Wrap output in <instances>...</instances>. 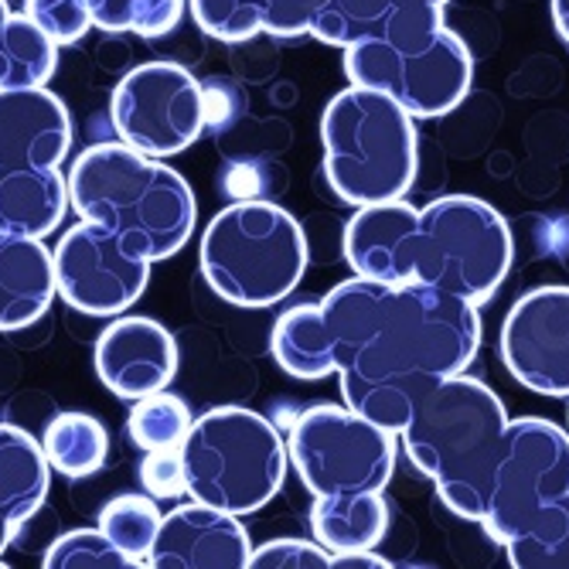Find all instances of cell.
<instances>
[{"mask_svg": "<svg viewBox=\"0 0 569 569\" xmlns=\"http://www.w3.org/2000/svg\"><path fill=\"white\" fill-rule=\"evenodd\" d=\"M399 443L460 519L498 546L569 491V430L511 420L505 402L468 372L437 382L399 430Z\"/></svg>", "mask_w": 569, "mask_h": 569, "instance_id": "6da1fadb", "label": "cell"}, {"mask_svg": "<svg viewBox=\"0 0 569 569\" xmlns=\"http://www.w3.org/2000/svg\"><path fill=\"white\" fill-rule=\"evenodd\" d=\"M318 307L345 406L396 437L417 402L468 372L481 348L478 303L433 287L351 277Z\"/></svg>", "mask_w": 569, "mask_h": 569, "instance_id": "7a4b0ae2", "label": "cell"}, {"mask_svg": "<svg viewBox=\"0 0 569 569\" xmlns=\"http://www.w3.org/2000/svg\"><path fill=\"white\" fill-rule=\"evenodd\" d=\"M511 256L505 216L471 194H443L423 209L406 198L361 204L345 226V260L355 277L420 283L478 307L505 283Z\"/></svg>", "mask_w": 569, "mask_h": 569, "instance_id": "3957f363", "label": "cell"}, {"mask_svg": "<svg viewBox=\"0 0 569 569\" xmlns=\"http://www.w3.org/2000/svg\"><path fill=\"white\" fill-rule=\"evenodd\" d=\"M69 204L82 222L110 229L147 263L181 252L198 222L191 184L164 158L117 143H92L72 161Z\"/></svg>", "mask_w": 569, "mask_h": 569, "instance_id": "277c9868", "label": "cell"}, {"mask_svg": "<svg viewBox=\"0 0 569 569\" xmlns=\"http://www.w3.org/2000/svg\"><path fill=\"white\" fill-rule=\"evenodd\" d=\"M325 178L345 204L406 198L420 168L417 117L386 92L348 86L321 113Z\"/></svg>", "mask_w": 569, "mask_h": 569, "instance_id": "5b68a950", "label": "cell"}, {"mask_svg": "<svg viewBox=\"0 0 569 569\" xmlns=\"http://www.w3.org/2000/svg\"><path fill=\"white\" fill-rule=\"evenodd\" d=\"M201 277L232 307L260 310L293 293L307 270V236L273 201L249 198L204 226Z\"/></svg>", "mask_w": 569, "mask_h": 569, "instance_id": "8992f818", "label": "cell"}, {"mask_svg": "<svg viewBox=\"0 0 569 569\" xmlns=\"http://www.w3.org/2000/svg\"><path fill=\"white\" fill-rule=\"evenodd\" d=\"M287 440L280 430L246 406L201 412L181 443L184 488L191 501L252 515L270 505L287 478Z\"/></svg>", "mask_w": 569, "mask_h": 569, "instance_id": "52a82bcc", "label": "cell"}, {"mask_svg": "<svg viewBox=\"0 0 569 569\" xmlns=\"http://www.w3.org/2000/svg\"><path fill=\"white\" fill-rule=\"evenodd\" d=\"M345 76L392 96L417 120L453 113L471 92L475 59L447 24L396 38H358L345 44Z\"/></svg>", "mask_w": 569, "mask_h": 569, "instance_id": "ba28073f", "label": "cell"}, {"mask_svg": "<svg viewBox=\"0 0 569 569\" xmlns=\"http://www.w3.org/2000/svg\"><path fill=\"white\" fill-rule=\"evenodd\" d=\"M287 457L300 485L315 495L386 491L396 471V433L351 406H310L287 437Z\"/></svg>", "mask_w": 569, "mask_h": 569, "instance_id": "9c48e42d", "label": "cell"}, {"mask_svg": "<svg viewBox=\"0 0 569 569\" xmlns=\"http://www.w3.org/2000/svg\"><path fill=\"white\" fill-rule=\"evenodd\" d=\"M110 120L127 147L147 158H174L209 123V96L184 66L143 62L117 82Z\"/></svg>", "mask_w": 569, "mask_h": 569, "instance_id": "30bf717a", "label": "cell"}, {"mask_svg": "<svg viewBox=\"0 0 569 569\" xmlns=\"http://www.w3.org/2000/svg\"><path fill=\"white\" fill-rule=\"evenodd\" d=\"M51 260H56V293L89 318H120L130 310L143 297L153 267L96 222L72 226L59 239Z\"/></svg>", "mask_w": 569, "mask_h": 569, "instance_id": "8fae6325", "label": "cell"}, {"mask_svg": "<svg viewBox=\"0 0 569 569\" xmlns=\"http://www.w3.org/2000/svg\"><path fill=\"white\" fill-rule=\"evenodd\" d=\"M501 361L536 396L569 399V287H536L501 325Z\"/></svg>", "mask_w": 569, "mask_h": 569, "instance_id": "7c38bea8", "label": "cell"}, {"mask_svg": "<svg viewBox=\"0 0 569 569\" xmlns=\"http://www.w3.org/2000/svg\"><path fill=\"white\" fill-rule=\"evenodd\" d=\"M249 556L252 539L239 515L191 501L164 515L143 562L153 569H242Z\"/></svg>", "mask_w": 569, "mask_h": 569, "instance_id": "4fadbf2b", "label": "cell"}, {"mask_svg": "<svg viewBox=\"0 0 569 569\" xmlns=\"http://www.w3.org/2000/svg\"><path fill=\"white\" fill-rule=\"evenodd\" d=\"M96 376L130 402L161 392L178 376V341L153 318H117L96 341Z\"/></svg>", "mask_w": 569, "mask_h": 569, "instance_id": "5bb4252c", "label": "cell"}, {"mask_svg": "<svg viewBox=\"0 0 569 569\" xmlns=\"http://www.w3.org/2000/svg\"><path fill=\"white\" fill-rule=\"evenodd\" d=\"M72 147L66 102L38 89H0V171L62 168Z\"/></svg>", "mask_w": 569, "mask_h": 569, "instance_id": "9a60e30c", "label": "cell"}, {"mask_svg": "<svg viewBox=\"0 0 569 569\" xmlns=\"http://www.w3.org/2000/svg\"><path fill=\"white\" fill-rule=\"evenodd\" d=\"M450 0H325L310 38L345 48L358 38H396L443 24Z\"/></svg>", "mask_w": 569, "mask_h": 569, "instance_id": "2e32d148", "label": "cell"}, {"mask_svg": "<svg viewBox=\"0 0 569 569\" xmlns=\"http://www.w3.org/2000/svg\"><path fill=\"white\" fill-rule=\"evenodd\" d=\"M56 300V260L41 239L0 232V331H24Z\"/></svg>", "mask_w": 569, "mask_h": 569, "instance_id": "e0dca14e", "label": "cell"}, {"mask_svg": "<svg viewBox=\"0 0 569 569\" xmlns=\"http://www.w3.org/2000/svg\"><path fill=\"white\" fill-rule=\"evenodd\" d=\"M48 488L51 468L41 443L14 423H0V566L18 532L41 511Z\"/></svg>", "mask_w": 569, "mask_h": 569, "instance_id": "ac0fdd59", "label": "cell"}, {"mask_svg": "<svg viewBox=\"0 0 569 569\" xmlns=\"http://www.w3.org/2000/svg\"><path fill=\"white\" fill-rule=\"evenodd\" d=\"M325 0H191L194 24L226 44L249 41L256 34L300 38L310 34Z\"/></svg>", "mask_w": 569, "mask_h": 569, "instance_id": "d6986e66", "label": "cell"}, {"mask_svg": "<svg viewBox=\"0 0 569 569\" xmlns=\"http://www.w3.org/2000/svg\"><path fill=\"white\" fill-rule=\"evenodd\" d=\"M69 212V181L59 168L0 171V232L44 239Z\"/></svg>", "mask_w": 569, "mask_h": 569, "instance_id": "ffe728a7", "label": "cell"}, {"mask_svg": "<svg viewBox=\"0 0 569 569\" xmlns=\"http://www.w3.org/2000/svg\"><path fill=\"white\" fill-rule=\"evenodd\" d=\"M310 532L331 556L376 549L389 532V505L382 491L325 495L310 508Z\"/></svg>", "mask_w": 569, "mask_h": 569, "instance_id": "44dd1931", "label": "cell"}, {"mask_svg": "<svg viewBox=\"0 0 569 569\" xmlns=\"http://www.w3.org/2000/svg\"><path fill=\"white\" fill-rule=\"evenodd\" d=\"M48 468L62 478H92L110 460V430L89 412H59L38 440Z\"/></svg>", "mask_w": 569, "mask_h": 569, "instance_id": "7402d4cb", "label": "cell"}, {"mask_svg": "<svg viewBox=\"0 0 569 569\" xmlns=\"http://www.w3.org/2000/svg\"><path fill=\"white\" fill-rule=\"evenodd\" d=\"M270 348H273L277 366L300 382H318V379H328L335 372L328 331H325L318 303L283 310L273 325Z\"/></svg>", "mask_w": 569, "mask_h": 569, "instance_id": "603a6c76", "label": "cell"}, {"mask_svg": "<svg viewBox=\"0 0 569 569\" xmlns=\"http://www.w3.org/2000/svg\"><path fill=\"white\" fill-rule=\"evenodd\" d=\"M59 69V44L24 11H11L0 28V89L48 86Z\"/></svg>", "mask_w": 569, "mask_h": 569, "instance_id": "cb8c5ba5", "label": "cell"}, {"mask_svg": "<svg viewBox=\"0 0 569 569\" xmlns=\"http://www.w3.org/2000/svg\"><path fill=\"white\" fill-rule=\"evenodd\" d=\"M501 549L519 569H569V491L546 501Z\"/></svg>", "mask_w": 569, "mask_h": 569, "instance_id": "d4e9b609", "label": "cell"}, {"mask_svg": "<svg viewBox=\"0 0 569 569\" xmlns=\"http://www.w3.org/2000/svg\"><path fill=\"white\" fill-rule=\"evenodd\" d=\"M92 28L107 34H140V38H161L171 34L188 0H86Z\"/></svg>", "mask_w": 569, "mask_h": 569, "instance_id": "484cf974", "label": "cell"}, {"mask_svg": "<svg viewBox=\"0 0 569 569\" xmlns=\"http://www.w3.org/2000/svg\"><path fill=\"white\" fill-rule=\"evenodd\" d=\"M191 409L181 396L161 389L143 399H133V409L127 417V433L130 440L147 453V450H168L181 447L188 430H191Z\"/></svg>", "mask_w": 569, "mask_h": 569, "instance_id": "4316f807", "label": "cell"}, {"mask_svg": "<svg viewBox=\"0 0 569 569\" xmlns=\"http://www.w3.org/2000/svg\"><path fill=\"white\" fill-rule=\"evenodd\" d=\"M161 519L164 515L158 508V498L120 495V498L102 505L96 526L117 542V549H123L140 566L153 546V536H158V529H161Z\"/></svg>", "mask_w": 569, "mask_h": 569, "instance_id": "83f0119b", "label": "cell"}, {"mask_svg": "<svg viewBox=\"0 0 569 569\" xmlns=\"http://www.w3.org/2000/svg\"><path fill=\"white\" fill-rule=\"evenodd\" d=\"M44 569H133L137 562L96 529H72L44 549Z\"/></svg>", "mask_w": 569, "mask_h": 569, "instance_id": "f1b7e54d", "label": "cell"}, {"mask_svg": "<svg viewBox=\"0 0 569 569\" xmlns=\"http://www.w3.org/2000/svg\"><path fill=\"white\" fill-rule=\"evenodd\" d=\"M24 14L59 48L82 41L92 28L86 0H24Z\"/></svg>", "mask_w": 569, "mask_h": 569, "instance_id": "f546056e", "label": "cell"}, {"mask_svg": "<svg viewBox=\"0 0 569 569\" xmlns=\"http://www.w3.org/2000/svg\"><path fill=\"white\" fill-rule=\"evenodd\" d=\"M252 569H328L331 552L318 542L303 539H273L249 556Z\"/></svg>", "mask_w": 569, "mask_h": 569, "instance_id": "4dcf8cb0", "label": "cell"}, {"mask_svg": "<svg viewBox=\"0 0 569 569\" xmlns=\"http://www.w3.org/2000/svg\"><path fill=\"white\" fill-rule=\"evenodd\" d=\"M140 481L150 498H181L184 488V468H181V447L168 450H147L140 463Z\"/></svg>", "mask_w": 569, "mask_h": 569, "instance_id": "1f68e13d", "label": "cell"}, {"mask_svg": "<svg viewBox=\"0 0 569 569\" xmlns=\"http://www.w3.org/2000/svg\"><path fill=\"white\" fill-rule=\"evenodd\" d=\"M392 562L382 559L379 552L366 549V552H338L331 556V569H389Z\"/></svg>", "mask_w": 569, "mask_h": 569, "instance_id": "d6a6232c", "label": "cell"}, {"mask_svg": "<svg viewBox=\"0 0 569 569\" xmlns=\"http://www.w3.org/2000/svg\"><path fill=\"white\" fill-rule=\"evenodd\" d=\"M552 8V24H556V34L569 44V0H549Z\"/></svg>", "mask_w": 569, "mask_h": 569, "instance_id": "836d02e7", "label": "cell"}, {"mask_svg": "<svg viewBox=\"0 0 569 569\" xmlns=\"http://www.w3.org/2000/svg\"><path fill=\"white\" fill-rule=\"evenodd\" d=\"M8 14H11V8H8V0H0V28H4Z\"/></svg>", "mask_w": 569, "mask_h": 569, "instance_id": "e575fe53", "label": "cell"}]
</instances>
